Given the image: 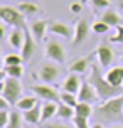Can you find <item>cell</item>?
<instances>
[{
    "label": "cell",
    "mask_w": 123,
    "mask_h": 128,
    "mask_svg": "<svg viewBox=\"0 0 123 128\" xmlns=\"http://www.w3.org/2000/svg\"><path fill=\"white\" fill-rule=\"evenodd\" d=\"M88 81L93 84V88L96 90L98 93V98H100V101L104 103L111 100V98H115V96H120L123 94V88H115V86H111L108 81H106V78L104 74H101V71H100V66H91L90 69V74H88Z\"/></svg>",
    "instance_id": "obj_1"
},
{
    "label": "cell",
    "mask_w": 123,
    "mask_h": 128,
    "mask_svg": "<svg viewBox=\"0 0 123 128\" xmlns=\"http://www.w3.org/2000/svg\"><path fill=\"white\" fill-rule=\"evenodd\" d=\"M91 128H104L103 125H100V123H96V125H91Z\"/></svg>",
    "instance_id": "obj_39"
},
{
    "label": "cell",
    "mask_w": 123,
    "mask_h": 128,
    "mask_svg": "<svg viewBox=\"0 0 123 128\" xmlns=\"http://www.w3.org/2000/svg\"><path fill=\"white\" fill-rule=\"evenodd\" d=\"M47 30H49V22L44 19H39L36 20V22H32V26H30V34H32V37L37 40V42H40L42 39L46 37V34H47Z\"/></svg>",
    "instance_id": "obj_14"
},
{
    "label": "cell",
    "mask_w": 123,
    "mask_h": 128,
    "mask_svg": "<svg viewBox=\"0 0 123 128\" xmlns=\"http://www.w3.org/2000/svg\"><path fill=\"white\" fill-rule=\"evenodd\" d=\"M27 128H29V126H27Z\"/></svg>",
    "instance_id": "obj_43"
},
{
    "label": "cell",
    "mask_w": 123,
    "mask_h": 128,
    "mask_svg": "<svg viewBox=\"0 0 123 128\" xmlns=\"http://www.w3.org/2000/svg\"><path fill=\"white\" fill-rule=\"evenodd\" d=\"M110 42H113V44H123V26L115 29V34L110 37Z\"/></svg>",
    "instance_id": "obj_32"
},
{
    "label": "cell",
    "mask_w": 123,
    "mask_h": 128,
    "mask_svg": "<svg viewBox=\"0 0 123 128\" xmlns=\"http://www.w3.org/2000/svg\"><path fill=\"white\" fill-rule=\"evenodd\" d=\"M111 27L108 26V24H104L103 20H96L93 26H91V30L94 32V34H100V36H103V34H108V30H110Z\"/></svg>",
    "instance_id": "obj_29"
},
{
    "label": "cell",
    "mask_w": 123,
    "mask_h": 128,
    "mask_svg": "<svg viewBox=\"0 0 123 128\" xmlns=\"http://www.w3.org/2000/svg\"><path fill=\"white\" fill-rule=\"evenodd\" d=\"M56 116L58 118H61V120H72L74 116H76V111H74V108L72 106H68V104H64V103H58V113H56Z\"/></svg>",
    "instance_id": "obj_21"
},
{
    "label": "cell",
    "mask_w": 123,
    "mask_h": 128,
    "mask_svg": "<svg viewBox=\"0 0 123 128\" xmlns=\"http://www.w3.org/2000/svg\"><path fill=\"white\" fill-rule=\"evenodd\" d=\"M96 58H98V66L103 68V69H108L111 64H113V59H115V52L110 47L108 42H101L96 49Z\"/></svg>",
    "instance_id": "obj_7"
},
{
    "label": "cell",
    "mask_w": 123,
    "mask_h": 128,
    "mask_svg": "<svg viewBox=\"0 0 123 128\" xmlns=\"http://www.w3.org/2000/svg\"><path fill=\"white\" fill-rule=\"evenodd\" d=\"M59 101L68 104V106H72V108H76L78 106V94H72V93H66V91H61V94H59Z\"/></svg>",
    "instance_id": "obj_25"
},
{
    "label": "cell",
    "mask_w": 123,
    "mask_h": 128,
    "mask_svg": "<svg viewBox=\"0 0 123 128\" xmlns=\"http://www.w3.org/2000/svg\"><path fill=\"white\" fill-rule=\"evenodd\" d=\"M81 84H83V81H79L78 74H69V76L64 78V81H62V84H61V90L66 91V93L78 94L79 90H81Z\"/></svg>",
    "instance_id": "obj_13"
},
{
    "label": "cell",
    "mask_w": 123,
    "mask_h": 128,
    "mask_svg": "<svg viewBox=\"0 0 123 128\" xmlns=\"http://www.w3.org/2000/svg\"><path fill=\"white\" fill-rule=\"evenodd\" d=\"M96 111L104 120H116V118L123 116V94L115 96V98H111L108 101L101 103Z\"/></svg>",
    "instance_id": "obj_3"
},
{
    "label": "cell",
    "mask_w": 123,
    "mask_h": 128,
    "mask_svg": "<svg viewBox=\"0 0 123 128\" xmlns=\"http://www.w3.org/2000/svg\"><path fill=\"white\" fill-rule=\"evenodd\" d=\"M46 58L49 61H54L56 64H64L66 62V51L62 44L58 40H49L46 47Z\"/></svg>",
    "instance_id": "obj_6"
},
{
    "label": "cell",
    "mask_w": 123,
    "mask_h": 128,
    "mask_svg": "<svg viewBox=\"0 0 123 128\" xmlns=\"http://www.w3.org/2000/svg\"><path fill=\"white\" fill-rule=\"evenodd\" d=\"M59 72H61V71H59V68L56 66V62H46L44 66H40L39 72H37V78H39L42 83L51 84L59 78Z\"/></svg>",
    "instance_id": "obj_8"
},
{
    "label": "cell",
    "mask_w": 123,
    "mask_h": 128,
    "mask_svg": "<svg viewBox=\"0 0 123 128\" xmlns=\"http://www.w3.org/2000/svg\"><path fill=\"white\" fill-rule=\"evenodd\" d=\"M7 24H4V22H2V24H0V37H4V36H5V30H7Z\"/></svg>",
    "instance_id": "obj_37"
},
{
    "label": "cell",
    "mask_w": 123,
    "mask_h": 128,
    "mask_svg": "<svg viewBox=\"0 0 123 128\" xmlns=\"http://www.w3.org/2000/svg\"><path fill=\"white\" fill-rule=\"evenodd\" d=\"M90 5L93 10H108L111 7V0H91Z\"/></svg>",
    "instance_id": "obj_30"
},
{
    "label": "cell",
    "mask_w": 123,
    "mask_h": 128,
    "mask_svg": "<svg viewBox=\"0 0 123 128\" xmlns=\"http://www.w3.org/2000/svg\"><path fill=\"white\" fill-rule=\"evenodd\" d=\"M8 108H10V103L0 96V111H8Z\"/></svg>",
    "instance_id": "obj_36"
},
{
    "label": "cell",
    "mask_w": 123,
    "mask_h": 128,
    "mask_svg": "<svg viewBox=\"0 0 123 128\" xmlns=\"http://www.w3.org/2000/svg\"><path fill=\"white\" fill-rule=\"evenodd\" d=\"M72 126H74V128H91V125H90V118L74 116V118H72Z\"/></svg>",
    "instance_id": "obj_31"
},
{
    "label": "cell",
    "mask_w": 123,
    "mask_h": 128,
    "mask_svg": "<svg viewBox=\"0 0 123 128\" xmlns=\"http://www.w3.org/2000/svg\"><path fill=\"white\" fill-rule=\"evenodd\" d=\"M74 111H76V116H83V118H90L91 115H93V104H90V103H78V106L74 108Z\"/></svg>",
    "instance_id": "obj_26"
},
{
    "label": "cell",
    "mask_w": 123,
    "mask_h": 128,
    "mask_svg": "<svg viewBox=\"0 0 123 128\" xmlns=\"http://www.w3.org/2000/svg\"><path fill=\"white\" fill-rule=\"evenodd\" d=\"M22 120H24V116H20L19 111H10V122L7 128H22Z\"/></svg>",
    "instance_id": "obj_27"
},
{
    "label": "cell",
    "mask_w": 123,
    "mask_h": 128,
    "mask_svg": "<svg viewBox=\"0 0 123 128\" xmlns=\"http://www.w3.org/2000/svg\"><path fill=\"white\" fill-rule=\"evenodd\" d=\"M56 113H58V103L46 101L44 104H42V122L51 120L52 116H56Z\"/></svg>",
    "instance_id": "obj_23"
},
{
    "label": "cell",
    "mask_w": 123,
    "mask_h": 128,
    "mask_svg": "<svg viewBox=\"0 0 123 128\" xmlns=\"http://www.w3.org/2000/svg\"><path fill=\"white\" fill-rule=\"evenodd\" d=\"M122 61H123V58H122Z\"/></svg>",
    "instance_id": "obj_42"
},
{
    "label": "cell",
    "mask_w": 123,
    "mask_h": 128,
    "mask_svg": "<svg viewBox=\"0 0 123 128\" xmlns=\"http://www.w3.org/2000/svg\"><path fill=\"white\" fill-rule=\"evenodd\" d=\"M10 122V111H0V128H7Z\"/></svg>",
    "instance_id": "obj_33"
},
{
    "label": "cell",
    "mask_w": 123,
    "mask_h": 128,
    "mask_svg": "<svg viewBox=\"0 0 123 128\" xmlns=\"http://www.w3.org/2000/svg\"><path fill=\"white\" fill-rule=\"evenodd\" d=\"M17 8L20 10V14L24 15V17H29V15H34V14H37L40 10V7L37 4H34V2H20Z\"/></svg>",
    "instance_id": "obj_22"
},
{
    "label": "cell",
    "mask_w": 123,
    "mask_h": 128,
    "mask_svg": "<svg viewBox=\"0 0 123 128\" xmlns=\"http://www.w3.org/2000/svg\"><path fill=\"white\" fill-rule=\"evenodd\" d=\"M44 128H74V126L66 125V123H46Z\"/></svg>",
    "instance_id": "obj_35"
},
{
    "label": "cell",
    "mask_w": 123,
    "mask_h": 128,
    "mask_svg": "<svg viewBox=\"0 0 123 128\" xmlns=\"http://www.w3.org/2000/svg\"><path fill=\"white\" fill-rule=\"evenodd\" d=\"M2 72L7 74L8 78L20 79L22 74H24V68H22V64H19V66H4V68H2Z\"/></svg>",
    "instance_id": "obj_24"
},
{
    "label": "cell",
    "mask_w": 123,
    "mask_h": 128,
    "mask_svg": "<svg viewBox=\"0 0 123 128\" xmlns=\"http://www.w3.org/2000/svg\"><path fill=\"white\" fill-rule=\"evenodd\" d=\"M0 19L4 24H7L8 27L12 29H26V17L20 14V10L15 7H10V5H2L0 7Z\"/></svg>",
    "instance_id": "obj_4"
},
{
    "label": "cell",
    "mask_w": 123,
    "mask_h": 128,
    "mask_svg": "<svg viewBox=\"0 0 123 128\" xmlns=\"http://www.w3.org/2000/svg\"><path fill=\"white\" fill-rule=\"evenodd\" d=\"M24 62V59L20 54H7L4 58V66H19Z\"/></svg>",
    "instance_id": "obj_28"
},
{
    "label": "cell",
    "mask_w": 123,
    "mask_h": 128,
    "mask_svg": "<svg viewBox=\"0 0 123 128\" xmlns=\"http://www.w3.org/2000/svg\"><path fill=\"white\" fill-rule=\"evenodd\" d=\"M110 128H123V125H111Z\"/></svg>",
    "instance_id": "obj_40"
},
{
    "label": "cell",
    "mask_w": 123,
    "mask_h": 128,
    "mask_svg": "<svg viewBox=\"0 0 123 128\" xmlns=\"http://www.w3.org/2000/svg\"><path fill=\"white\" fill-rule=\"evenodd\" d=\"M22 116H24V122L29 123V125H37V123L42 122V106H34V108L27 110V111H24L22 113Z\"/></svg>",
    "instance_id": "obj_17"
},
{
    "label": "cell",
    "mask_w": 123,
    "mask_h": 128,
    "mask_svg": "<svg viewBox=\"0 0 123 128\" xmlns=\"http://www.w3.org/2000/svg\"><path fill=\"white\" fill-rule=\"evenodd\" d=\"M7 40H8V44L12 46L14 49H22L24 40H26V30L24 29H12Z\"/></svg>",
    "instance_id": "obj_18"
},
{
    "label": "cell",
    "mask_w": 123,
    "mask_h": 128,
    "mask_svg": "<svg viewBox=\"0 0 123 128\" xmlns=\"http://www.w3.org/2000/svg\"><path fill=\"white\" fill-rule=\"evenodd\" d=\"M118 10H120V12H122V15H123V0H120V2H118Z\"/></svg>",
    "instance_id": "obj_38"
},
{
    "label": "cell",
    "mask_w": 123,
    "mask_h": 128,
    "mask_svg": "<svg viewBox=\"0 0 123 128\" xmlns=\"http://www.w3.org/2000/svg\"><path fill=\"white\" fill-rule=\"evenodd\" d=\"M100 20H103L104 24H108L110 27H115V29H116V27H120V26H123V17L120 15V12L113 10V8L103 10V14H101Z\"/></svg>",
    "instance_id": "obj_15"
},
{
    "label": "cell",
    "mask_w": 123,
    "mask_h": 128,
    "mask_svg": "<svg viewBox=\"0 0 123 128\" xmlns=\"http://www.w3.org/2000/svg\"><path fill=\"white\" fill-rule=\"evenodd\" d=\"M69 10L72 14H81V10H83V2H72L71 5H69Z\"/></svg>",
    "instance_id": "obj_34"
},
{
    "label": "cell",
    "mask_w": 123,
    "mask_h": 128,
    "mask_svg": "<svg viewBox=\"0 0 123 128\" xmlns=\"http://www.w3.org/2000/svg\"><path fill=\"white\" fill-rule=\"evenodd\" d=\"M34 49H36V39L32 37L30 32L26 30V40H24L22 49H20V56H22V59H24V61H29V59L32 58V54H34Z\"/></svg>",
    "instance_id": "obj_16"
},
{
    "label": "cell",
    "mask_w": 123,
    "mask_h": 128,
    "mask_svg": "<svg viewBox=\"0 0 123 128\" xmlns=\"http://www.w3.org/2000/svg\"><path fill=\"white\" fill-rule=\"evenodd\" d=\"M81 2H83V4H86V2H91V0H81Z\"/></svg>",
    "instance_id": "obj_41"
},
{
    "label": "cell",
    "mask_w": 123,
    "mask_h": 128,
    "mask_svg": "<svg viewBox=\"0 0 123 128\" xmlns=\"http://www.w3.org/2000/svg\"><path fill=\"white\" fill-rule=\"evenodd\" d=\"M32 93L39 100H44V101H52V103H59V94L58 90L51 86V84H46V83H40V84H34L32 88Z\"/></svg>",
    "instance_id": "obj_5"
},
{
    "label": "cell",
    "mask_w": 123,
    "mask_h": 128,
    "mask_svg": "<svg viewBox=\"0 0 123 128\" xmlns=\"http://www.w3.org/2000/svg\"><path fill=\"white\" fill-rule=\"evenodd\" d=\"M88 34H90V26H88V22L84 19H79L76 20V26H74V34H72V46L76 47V46H81L86 40L88 37Z\"/></svg>",
    "instance_id": "obj_10"
},
{
    "label": "cell",
    "mask_w": 123,
    "mask_h": 128,
    "mask_svg": "<svg viewBox=\"0 0 123 128\" xmlns=\"http://www.w3.org/2000/svg\"><path fill=\"white\" fill-rule=\"evenodd\" d=\"M104 78L111 86L123 88V66H111L110 69L106 71Z\"/></svg>",
    "instance_id": "obj_11"
},
{
    "label": "cell",
    "mask_w": 123,
    "mask_h": 128,
    "mask_svg": "<svg viewBox=\"0 0 123 128\" xmlns=\"http://www.w3.org/2000/svg\"><path fill=\"white\" fill-rule=\"evenodd\" d=\"M78 100L81 103H90V104H96V103L100 101L96 90L93 88V84H91L88 79L83 81V84H81V90H79V93H78Z\"/></svg>",
    "instance_id": "obj_9"
},
{
    "label": "cell",
    "mask_w": 123,
    "mask_h": 128,
    "mask_svg": "<svg viewBox=\"0 0 123 128\" xmlns=\"http://www.w3.org/2000/svg\"><path fill=\"white\" fill-rule=\"evenodd\" d=\"M39 104V98L36 94H29V96H22L19 101H17V110L19 111H27V110H30V108H34V106H37Z\"/></svg>",
    "instance_id": "obj_20"
},
{
    "label": "cell",
    "mask_w": 123,
    "mask_h": 128,
    "mask_svg": "<svg viewBox=\"0 0 123 128\" xmlns=\"http://www.w3.org/2000/svg\"><path fill=\"white\" fill-rule=\"evenodd\" d=\"M88 69H91L90 58H76L69 64V71H71L72 74H84Z\"/></svg>",
    "instance_id": "obj_19"
},
{
    "label": "cell",
    "mask_w": 123,
    "mask_h": 128,
    "mask_svg": "<svg viewBox=\"0 0 123 128\" xmlns=\"http://www.w3.org/2000/svg\"><path fill=\"white\" fill-rule=\"evenodd\" d=\"M49 32L58 36L61 39H72V34H74V29H71L69 26H66L62 22H51L49 24Z\"/></svg>",
    "instance_id": "obj_12"
},
{
    "label": "cell",
    "mask_w": 123,
    "mask_h": 128,
    "mask_svg": "<svg viewBox=\"0 0 123 128\" xmlns=\"http://www.w3.org/2000/svg\"><path fill=\"white\" fill-rule=\"evenodd\" d=\"M0 96L5 98L10 104H17L22 98V84L15 78H8L2 72V81H0Z\"/></svg>",
    "instance_id": "obj_2"
}]
</instances>
